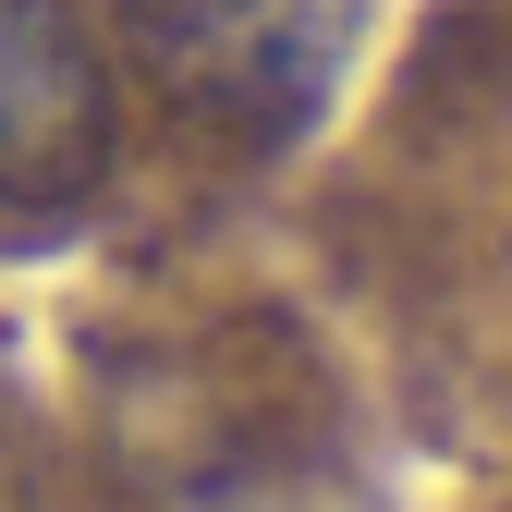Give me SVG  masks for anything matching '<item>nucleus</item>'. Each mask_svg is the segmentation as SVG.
Segmentation results:
<instances>
[{
  "label": "nucleus",
  "mask_w": 512,
  "mask_h": 512,
  "mask_svg": "<svg viewBox=\"0 0 512 512\" xmlns=\"http://www.w3.org/2000/svg\"><path fill=\"white\" fill-rule=\"evenodd\" d=\"M135 86L220 147H281L342 86L366 0H110Z\"/></svg>",
  "instance_id": "nucleus-1"
},
{
  "label": "nucleus",
  "mask_w": 512,
  "mask_h": 512,
  "mask_svg": "<svg viewBox=\"0 0 512 512\" xmlns=\"http://www.w3.org/2000/svg\"><path fill=\"white\" fill-rule=\"evenodd\" d=\"M110 159V61L74 0H0V208H61Z\"/></svg>",
  "instance_id": "nucleus-2"
}]
</instances>
